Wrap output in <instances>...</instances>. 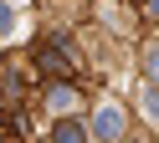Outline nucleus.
<instances>
[{
	"instance_id": "nucleus-1",
	"label": "nucleus",
	"mask_w": 159,
	"mask_h": 143,
	"mask_svg": "<svg viewBox=\"0 0 159 143\" xmlns=\"http://www.w3.org/2000/svg\"><path fill=\"white\" fill-rule=\"evenodd\" d=\"M36 61H41V72H52V77H67V72H72V56H62L57 46H41Z\"/></svg>"
},
{
	"instance_id": "nucleus-2",
	"label": "nucleus",
	"mask_w": 159,
	"mask_h": 143,
	"mask_svg": "<svg viewBox=\"0 0 159 143\" xmlns=\"http://www.w3.org/2000/svg\"><path fill=\"white\" fill-rule=\"evenodd\" d=\"M98 133H103V138H118V133H123V112L103 107V112H98Z\"/></svg>"
},
{
	"instance_id": "nucleus-3",
	"label": "nucleus",
	"mask_w": 159,
	"mask_h": 143,
	"mask_svg": "<svg viewBox=\"0 0 159 143\" xmlns=\"http://www.w3.org/2000/svg\"><path fill=\"white\" fill-rule=\"evenodd\" d=\"M52 143H87V133L77 128V123H62V128H57V138Z\"/></svg>"
},
{
	"instance_id": "nucleus-4",
	"label": "nucleus",
	"mask_w": 159,
	"mask_h": 143,
	"mask_svg": "<svg viewBox=\"0 0 159 143\" xmlns=\"http://www.w3.org/2000/svg\"><path fill=\"white\" fill-rule=\"evenodd\" d=\"M149 77H159V41L149 46Z\"/></svg>"
}]
</instances>
